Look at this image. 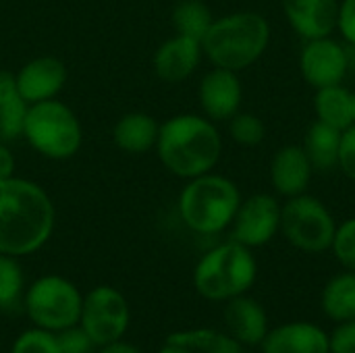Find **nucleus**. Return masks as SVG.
<instances>
[{
    "mask_svg": "<svg viewBox=\"0 0 355 353\" xmlns=\"http://www.w3.org/2000/svg\"><path fill=\"white\" fill-rule=\"evenodd\" d=\"M56 225L54 202L35 181H0V254L25 258L40 252Z\"/></svg>",
    "mask_w": 355,
    "mask_h": 353,
    "instance_id": "1",
    "label": "nucleus"
},
{
    "mask_svg": "<svg viewBox=\"0 0 355 353\" xmlns=\"http://www.w3.org/2000/svg\"><path fill=\"white\" fill-rule=\"evenodd\" d=\"M220 133L208 117L175 114L158 129L156 154L175 177L193 179L210 173L220 160Z\"/></svg>",
    "mask_w": 355,
    "mask_h": 353,
    "instance_id": "2",
    "label": "nucleus"
},
{
    "mask_svg": "<svg viewBox=\"0 0 355 353\" xmlns=\"http://www.w3.org/2000/svg\"><path fill=\"white\" fill-rule=\"evenodd\" d=\"M268 40V21L258 12L241 10L214 19L202 40V50L214 67L237 73L264 54Z\"/></svg>",
    "mask_w": 355,
    "mask_h": 353,
    "instance_id": "3",
    "label": "nucleus"
},
{
    "mask_svg": "<svg viewBox=\"0 0 355 353\" xmlns=\"http://www.w3.org/2000/svg\"><path fill=\"white\" fill-rule=\"evenodd\" d=\"M258 277V262L250 248L227 241L208 250L193 268V287L208 302H229L245 295Z\"/></svg>",
    "mask_w": 355,
    "mask_h": 353,
    "instance_id": "4",
    "label": "nucleus"
},
{
    "mask_svg": "<svg viewBox=\"0 0 355 353\" xmlns=\"http://www.w3.org/2000/svg\"><path fill=\"white\" fill-rule=\"evenodd\" d=\"M239 204L241 193L231 179L206 173L187 179L179 196V214L193 233L216 235L231 227Z\"/></svg>",
    "mask_w": 355,
    "mask_h": 353,
    "instance_id": "5",
    "label": "nucleus"
},
{
    "mask_svg": "<svg viewBox=\"0 0 355 353\" xmlns=\"http://www.w3.org/2000/svg\"><path fill=\"white\" fill-rule=\"evenodd\" d=\"M21 135L48 160H69L83 144V127L77 114L60 100L29 104Z\"/></svg>",
    "mask_w": 355,
    "mask_h": 353,
    "instance_id": "6",
    "label": "nucleus"
},
{
    "mask_svg": "<svg viewBox=\"0 0 355 353\" xmlns=\"http://www.w3.org/2000/svg\"><path fill=\"white\" fill-rule=\"evenodd\" d=\"M21 306L33 327L60 333L79 325L83 293L67 277L44 275L25 289Z\"/></svg>",
    "mask_w": 355,
    "mask_h": 353,
    "instance_id": "7",
    "label": "nucleus"
},
{
    "mask_svg": "<svg viewBox=\"0 0 355 353\" xmlns=\"http://www.w3.org/2000/svg\"><path fill=\"white\" fill-rule=\"evenodd\" d=\"M285 239L306 254H322L333 248L337 225L329 208L312 196H295L281 208Z\"/></svg>",
    "mask_w": 355,
    "mask_h": 353,
    "instance_id": "8",
    "label": "nucleus"
},
{
    "mask_svg": "<svg viewBox=\"0 0 355 353\" xmlns=\"http://www.w3.org/2000/svg\"><path fill=\"white\" fill-rule=\"evenodd\" d=\"M131 325V310L125 295L112 285H98L83 295L79 327L96 347L125 337Z\"/></svg>",
    "mask_w": 355,
    "mask_h": 353,
    "instance_id": "9",
    "label": "nucleus"
},
{
    "mask_svg": "<svg viewBox=\"0 0 355 353\" xmlns=\"http://www.w3.org/2000/svg\"><path fill=\"white\" fill-rule=\"evenodd\" d=\"M233 241L245 248L266 246L281 231V206L268 193H256L243 200L233 218Z\"/></svg>",
    "mask_w": 355,
    "mask_h": 353,
    "instance_id": "10",
    "label": "nucleus"
},
{
    "mask_svg": "<svg viewBox=\"0 0 355 353\" xmlns=\"http://www.w3.org/2000/svg\"><path fill=\"white\" fill-rule=\"evenodd\" d=\"M300 69L304 79L312 87L320 89L329 85H339L345 79L349 58L345 48L331 37L308 40L300 56Z\"/></svg>",
    "mask_w": 355,
    "mask_h": 353,
    "instance_id": "11",
    "label": "nucleus"
},
{
    "mask_svg": "<svg viewBox=\"0 0 355 353\" xmlns=\"http://www.w3.org/2000/svg\"><path fill=\"white\" fill-rule=\"evenodd\" d=\"M67 64L56 56H35L15 75L17 89L27 104L52 100L67 83Z\"/></svg>",
    "mask_w": 355,
    "mask_h": 353,
    "instance_id": "12",
    "label": "nucleus"
},
{
    "mask_svg": "<svg viewBox=\"0 0 355 353\" xmlns=\"http://www.w3.org/2000/svg\"><path fill=\"white\" fill-rule=\"evenodd\" d=\"M200 106L210 121H227L239 112L243 89L235 71L214 67L208 71L198 89Z\"/></svg>",
    "mask_w": 355,
    "mask_h": 353,
    "instance_id": "13",
    "label": "nucleus"
},
{
    "mask_svg": "<svg viewBox=\"0 0 355 353\" xmlns=\"http://www.w3.org/2000/svg\"><path fill=\"white\" fill-rule=\"evenodd\" d=\"M260 347L262 353H331V339L318 325L295 320L270 329Z\"/></svg>",
    "mask_w": 355,
    "mask_h": 353,
    "instance_id": "14",
    "label": "nucleus"
},
{
    "mask_svg": "<svg viewBox=\"0 0 355 353\" xmlns=\"http://www.w3.org/2000/svg\"><path fill=\"white\" fill-rule=\"evenodd\" d=\"M283 10L304 40L329 37L337 29L339 0H283Z\"/></svg>",
    "mask_w": 355,
    "mask_h": 353,
    "instance_id": "15",
    "label": "nucleus"
},
{
    "mask_svg": "<svg viewBox=\"0 0 355 353\" xmlns=\"http://www.w3.org/2000/svg\"><path fill=\"white\" fill-rule=\"evenodd\" d=\"M202 42L187 35H173L154 52V71L166 83H179L191 77L202 60Z\"/></svg>",
    "mask_w": 355,
    "mask_h": 353,
    "instance_id": "16",
    "label": "nucleus"
},
{
    "mask_svg": "<svg viewBox=\"0 0 355 353\" xmlns=\"http://www.w3.org/2000/svg\"><path fill=\"white\" fill-rule=\"evenodd\" d=\"M225 327L227 333L239 341L243 347H256L264 341L268 329V316L262 304L248 295H239L227 302L225 308Z\"/></svg>",
    "mask_w": 355,
    "mask_h": 353,
    "instance_id": "17",
    "label": "nucleus"
},
{
    "mask_svg": "<svg viewBox=\"0 0 355 353\" xmlns=\"http://www.w3.org/2000/svg\"><path fill=\"white\" fill-rule=\"evenodd\" d=\"M312 164L304 146H283L270 164V179L281 196L295 198L308 189L312 179Z\"/></svg>",
    "mask_w": 355,
    "mask_h": 353,
    "instance_id": "18",
    "label": "nucleus"
},
{
    "mask_svg": "<svg viewBox=\"0 0 355 353\" xmlns=\"http://www.w3.org/2000/svg\"><path fill=\"white\" fill-rule=\"evenodd\" d=\"M160 125L156 119L148 112H127L123 114L114 129H112V141L119 150L127 154H146L152 148H156Z\"/></svg>",
    "mask_w": 355,
    "mask_h": 353,
    "instance_id": "19",
    "label": "nucleus"
},
{
    "mask_svg": "<svg viewBox=\"0 0 355 353\" xmlns=\"http://www.w3.org/2000/svg\"><path fill=\"white\" fill-rule=\"evenodd\" d=\"M341 135H343V131H339L331 125H324L320 121H316L308 129L304 150H306L314 171L329 173L339 166Z\"/></svg>",
    "mask_w": 355,
    "mask_h": 353,
    "instance_id": "20",
    "label": "nucleus"
},
{
    "mask_svg": "<svg viewBox=\"0 0 355 353\" xmlns=\"http://www.w3.org/2000/svg\"><path fill=\"white\" fill-rule=\"evenodd\" d=\"M27 106L17 89L15 73L0 71V141H10L21 135Z\"/></svg>",
    "mask_w": 355,
    "mask_h": 353,
    "instance_id": "21",
    "label": "nucleus"
},
{
    "mask_svg": "<svg viewBox=\"0 0 355 353\" xmlns=\"http://www.w3.org/2000/svg\"><path fill=\"white\" fill-rule=\"evenodd\" d=\"M354 94L339 85H329L316 89L314 108L320 123L331 125L339 131H345L354 125V106H352Z\"/></svg>",
    "mask_w": 355,
    "mask_h": 353,
    "instance_id": "22",
    "label": "nucleus"
},
{
    "mask_svg": "<svg viewBox=\"0 0 355 353\" xmlns=\"http://www.w3.org/2000/svg\"><path fill=\"white\" fill-rule=\"evenodd\" d=\"M320 306L333 322H347L355 318V273L345 270L335 275L322 289Z\"/></svg>",
    "mask_w": 355,
    "mask_h": 353,
    "instance_id": "23",
    "label": "nucleus"
},
{
    "mask_svg": "<svg viewBox=\"0 0 355 353\" xmlns=\"http://www.w3.org/2000/svg\"><path fill=\"white\" fill-rule=\"evenodd\" d=\"M166 341L179 343L193 353H243V345L235 341L229 333L214 329H189L177 331L166 337Z\"/></svg>",
    "mask_w": 355,
    "mask_h": 353,
    "instance_id": "24",
    "label": "nucleus"
},
{
    "mask_svg": "<svg viewBox=\"0 0 355 353\" xmlns=\"http://www.w3.org/2000/svg\"><path fill=\"white\" fill-rule=\"evenodd\" d=\"M212 23L214 17L202 0H179L173 8V27L179 35L202 42Z\"/></svg>",
    "mask_w": 355,
    "mask_h": 353,
    "instance_id": "25",
    "label": "nucleus"
},
{
    "mask_svg": "<svg viewBox=\"0 0 355 353\" xmlns=\"http://www.w3.org/2000/svg\"><path fill=\"white\" fill-rule=\"evenodd\" d=\"M25 275L19 258L0 254V312H10L23 304Z\"/></svg>",
    "mask_w": 355,
    "mask_h": 353,
    "instance_id": "26",
    "label": "nucleus"
},
{
    "mask_svg": "<svg viewBox=\"0 0 355 353\" xmlns=\"http://www.w3.org/2000/svg\"><path fill=\"white\" fill-rule=\"evenodd\" d=\"M10 353H60L58 337L52 331L31 327L12 341Z\"/></svg>",
    "mask_w": 355,
    "mask_h": 353,
    "instance_id": "27",
    "label": "nucleus"
},
{
    "mask_svg": "<svg viewBox=\"0 0 355 353\" xmlns=\"http://www.w3.org/2000/svg\"><path fill=\"white\" fill-rule=\"evenodd\" d=\"M229 133L241 146H258V144H262V139L266 135V127L256 114L237 112L235 117H231Z\"/></svg>",
    "mask_w": 355,
    "mask_h": 353,
    "instance_id": "28",
    "label": "nucleus"
},
{
    "mask_svg": "<svg viewBox=\"0 0 355 353\" xmlns=\"http://www.w3.org/2000/svg\"><path fill=\"white\" fill-rule=\"evenodd\" d=\"M331 250L347 270L355 273V218H349L341 227H337Z\"/></svg>",
    "mask_w": 355,
    "mask_h": 353,
    "instance_id": "29",
    "label": "nucleus"
},
{
    "mask_svg": "<svg viewBox=\"0 0 355 353\" xmlns=\"http://www.w3.org/2000/svg\"><path fill=\"white\" fill-rule=\"evenodd\" d=\"M56 337H58L60 353H92V350L96 347L79 325L56 333Z\"/></svg>",
    "mask_w": 355,
    "mask_h": 353,
    "instance_id": "30",
    "label": "nucleus"
},
{
    "mask_svg": "<svg viewBox=\"0 0 355 353\" xmlns=\"http://www.w3.org/2000/svg\"><path fill=\"white\" fill-rule=\"evenodd\" d=\"M331 353H355V318L339 322V327L329 335Z\"/></svg>",
    "mask_w": 355,
    "mask_h": 353,
    "instance_id": "31",
    "label": "nucleus"
},
{
    "mask_svg": "<svg viewBox=\"0 0 355 353\" xmlns=\"http://www.w3.org/2000/svg\"><path fill=\"white\" fill-rule=\"evenodd\" d=\"M339 166L341 171L355 181V125L343 131L341 150H339Z\"/></svg>",
    "mask_w": 355,
    "mask_h": 353,
    "instance_id": "32",
    "label": "nucleus"
},
{
    "mask_svg": "<svg viewBox=\"0 0 355 353\" xmlns=\"http://www.w3.org/2000/svg\"><path fill=\"white\" fill-rule=\"evenodd\" d=\"M337 29L352 46H355V0H343L339 4Z\"/></svg>",
    "mask_w": 355,
    "mask_h": 353,
    "instance_id": "33",
    "label": "nucleus"
},
{
    "mask_svg": "<svg viewBox=\"0 0 355 353\" xmlns=\"http://www.w3.org/2000/svg\"><path fill=\"white\" fill-rule=\"evenodd\" d=\"M15 166H17L15 154L10 152L6 141H0V181L15 177Z\"/></svg>",
    "mask_w": 355,
    "mask_h": 353,
    "instance_id": "34",
    "label": "nucleus"
},
{
    "mask_svg": "<svg viewBox=\"0 0 355 353\" xmlns=\"http://www.w3.org/2000/svg\"><path fill=\"white\" fill-rule=\"evenodd\" d=\"M98 350H100L98 353H144L139 347H135L133 343H127L123 339H119L114 343H108V345H102Z\"/></svg>",
    "mask_w": 355,
    "mask_h": 353,
    "instance_id": "35",
    "label": "nucleus"
},
{
    "mask_svg": "<svg viewBox=\"0 0 355 353\" xmlns=\"http://www.w3.org/2000/svg\"><path fill=\"white\" fill-rule=\"evenodd\" d=\"M156 353H193V352H189L187 347H183V345H179V343L164 341V345H162V347H160Z\"/></svg>",
    "mask_w": 355,
    "mask_h": 353,
    "instance_id": "36",
    "label": "nucleus"
},
{
    "mask_svg": "<svg viewBox=\"0 0 355 353\" xmlns=\"http://www.w3.org/2000/svg\"><path fill=\"white\" fill-rule=\"evenodd\" d=\"M352 106H354V125H355V94H354V98H352Z\"/></svg>",
    "mask_w": 355,
    "mask_h": 353,
    "instance_id": "37",
    "label": "nucleus"
},
{
    "mask_svg": "<svg viewBox=\"0 0 355 353\" xmlns=\"http://www.w3.org/2000/svg\"><path fill=\"white\" fill-rule=\"evenodd\" d=\"M0 2H2V0H0Z\"/></svg>",
    "mask_w": 355,
    "mask_h": 353,
    "instance_id": "38",
    "label": "nucleus"
}]
</instances>
